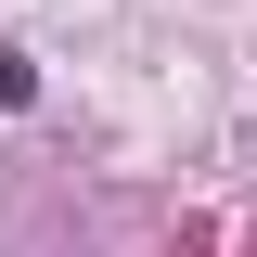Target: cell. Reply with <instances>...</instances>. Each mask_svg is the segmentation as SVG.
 Masks as SVG:
<instances>
[{
  "mask_svg": "<svg viewBox=\"0 0 257 257\" xmlns=\"http://www.w3.org/2000/svg\"><path fill=\"white\" fill-rule=\"evenodd\" d=\"M39 90V77H26V52H0V103H26Z\"/></svg>",
  "mask_w": 257,
  "mask_h": 257,
  "instance_id": "obj_1",
  "label": "cell"
}]
</instances>
